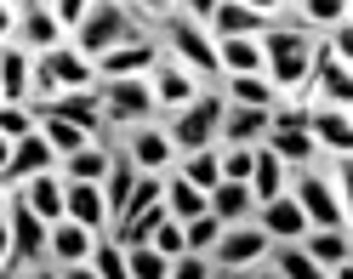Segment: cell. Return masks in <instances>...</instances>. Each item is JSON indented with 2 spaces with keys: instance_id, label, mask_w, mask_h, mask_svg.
Segmentation results:
<instances>
[{
  "instance_id": "1",
  "label": "cell",
  "mask_w": 353,
  "mask_h": 279,
  "mask_svg": "<svg viewBox=\"0 0 353 279\" xmlns=\"http://www.w3.org/2000/svg\"><path fill=\"white\" fill-rule=\"evenodd\" d=\"M256 40H262V74H268V85L279 97H296L307 69H314V34L296 23H268Z\"/></svg>"
},
{
  "instance_id": "2",
  "label": "cell",
  "mask_w": 353,
  "mask_h": 279,
  "mask_svg": "<svg viewBox=\"0 0 353 279\" xmlns=\"http://www.w3.org/2000/svg\"><path fill=\"white\" fill-rule=\"evenodd\" d=\"M143 34H154V29L125 6V0H92V12H85V23L69 34V46L80 57H103V52L125 46V40H143Z\"/></svg>"
},
{
  "instance_id": "3",
  "label": "cell",
  "mask_w": 353,
  "mask_h": 279,
  "mask_svg": "<svg viewBox=\"0 0 353 279\" xmlns=\"http://www.w3.org/2000/svg\"><path fill=\"white\" fill-rule=\"evenodd\" d=\"M154 40H160V57L183 63L188 74H200L205 85H216V40L205 23H194L183 12H165L160 23H154Z\"/></svg>"
},
{
  "instance_id": "4",
  "label": "cell",
  "mask_w": 353,
  "mask_h": 279,
  "mask_svg": "<svg viewBox=\"0 0 353 279\" xmlns=\"http://www.w3.org/2000/svg\"><path fill=\"white\" fill-rule=\"evenodd\" d=\"M223 109H228V97L216 92V85H205V92L194 97L188 109H171V120H160L165 137H171V148H176V154L216 148V120H223Z\"/></svg>"
},
{
  "instance_id": "5",
  "label": "cell",
  "mask_w": 353,
  "mask_h": 279,
  "mask_svg": "<svg viewBox=\"0 0 353 279\" xmlns=\"http://www.w3.org/2000/svg\"><path fill=\"white\" fill-rule=\"evenodd\" d=\"M285 194L302 205L307 228H347V200L330 188V177H325V165H319V160H314V165H302V171H291Z\"/></svg>"
},
{
  "instance_id": "6",
  "label": "cell",
  "mask_w": 353,
  "mask_h": 279,
  "mask_svg": "<svg viewBox=\"0 0 353 279\" xmlns=\"http://www.w3.org/2000/svg\"><path fill=\"white\" fill-rule=\"evenodd\" d=\"M92 85H97L92 57H80L69 40H57L52 52L34 57V103H46V97H57V92H92Z\"/></svg>"
},
{
  "instance_id": "7",
  "label": "cell",
  "mask_w": 353,
  "mask_h": 279,
  "mask_svg": "<svg viewBox=\"0 0 353 279\" xmlns=\"http://www.w3.org/2000/svg\"><path fill=\"white\" fill-rule=\"evenodd\" d=\"M97 103H103V132H131L143 120H160L154 109V92H148V74L137 80H97Z\"/></svg>"
},
{
  "instance_id": "8",
  "label": "cell",
  "mask_w": 353,
  "mask_h": 279,
  "mask_svg": "<svg viewBox=\"0 0 353 279\" xmlns=\"http://www.w3.org/2000/svg\"><path fill=\"white\" fill-rule=\"evenodd\" d=\"M307 109H353V63L342 57H325L314 46V69H307L302 92H296Z\"/></svg>"
},
{
  "instance_id": "9",
  "label": "cell",
  "mask_w": 353,
  "mask_h": 279,
  "mask_svg": "<svg viewBox=\"0 0 353 279\" xmlns=\"http://www.w3.org/2000/svg\"><path fill=\"white\" fill-rule=\"evenodd\" d=\"M268 251H274V240L256 223H234V228H223V240L211 245V268L216 273H251V268L268 262Z\"/></svg>"
},
{
  "instance_id": "10",
  "label": "cell",
  "mask_w": 353,
  "mask_h": 279,
  "mask_svg": "<svg viewBox=\"0 0 353 279\" xmlns=\"http://www.w3.org/2000/svg\"><path fill=\"white\" fill-rule=\"evenodd\" d=\"M108 143H114L137 171H171L176 165V148H171V137H165L160 120H143V125H131V132L108 137Z\"/></svg>"
},
{
  "instance_id": "11",
  "label": "cell",
  "mask_w": 353,
  "mask_h": 279,
  "mask_svg": "<svg viewBox=\"0 0 353 279\" xmlns=\"http://www.w3.org/2000/svg\"><path fill=\"white\" fill-rule=\"evenodd\" d=\"M6 228H12V262H6V279L17 268H34V262H46V223L34 217V211L23 200H6Z\"/></svg>"
},
{
  "instance_id": "12",
  "label": "cell",
  "mask_w": 353,
  "mask_h": 279,
  "mask_svg": "<svg viewBox=\"0 0 353 279\" xmlns=\"http://www.w3.org/2000/svg\"><path fill=\"white\" fill-rule=\"evenodd\" d=\"M148 92H154V109H160V114H171V109H188V103L205 92V80H200V74H188L183 63L160 57V63L148 69Z\"/></svg>"
},
{
  "instance_id": "13",
  "label": "cell",
  "mask_w": 353,
  "mask_h": 279,
  "mask_svg": "<svg viewBox=\"0 0 353 279\" xmlns=\"http://www.w3.org/2000/svg\"><path fill=\"white\" fill-rule=\"evenodd\" d=\"M34 114H57V120H69V125H80L92 143H108V132H103V103H97V85L92 92H57V97H46V103H34Z\"/></svg>"
},
{
  "instance_id": "14",
  "label": "cell",
  "mask_w": 353,
  "mask_h": 279,
  "mask_svg": "<svg viewBox=\"0 0 353 279\" xmlns=\"http://www.w3.org/2000/svg\"><path fill=\"white\" fill-rule=\"evenodd\" d=\"M154 63H160V40L143 34V40H125V46L92 57V69H97V80H137V74L154 69Z\"/></svg>"
},
{
  "instance_id": "15",
  "label": "cell",
  "mask_w": 353,
  "mask_h": 279,
  "mask_svg": "<svg viewBox=\"0 0 353 279\" xmlns=\"http://www.w3.org/2000/svg\"><path fill=\"white\" fill-rule=\"evenodd\" d=\"M57 40H69L57 29V17H52V6L46 0H29V6H17V23H12V46H23V52H52Z\"/></svg>"
},
{
  "instance_id": "16",
  "label": "cell",
  "mask_w": 353,
  "mask_h": 279,
  "mask_svg": "<svg viewBox=\"0 0 353 279\" xmlns=\"http://www.w3.org/2000/svg\"><path fill=\"white\" fill-rule=\"evenodd\" d=\"M40 171H57V154H52V143L40 137V125H34L29 137L12 143V160H6V171H0V183H6V188H23L29 177H40Z\"/></svg>"
},
{
  "instance_id": "17",
  "label": "cell",
  "mask_w": 353,
  "mask_h": 279,
  "mask_svg": "<svg viewBox=\"0 0 353 279\" xmlns=\"http://www.w3.org/2000/svg\"><path fill=\"white\" fill-rule=\"evenodd\" d=\"M63 217L92 228V234H108L114 228V217H108V200L97 183H63Z\"/></svg>"
},
{
  "instance_id": "18",
  "label": "cell",
  "mask_w": 353,
  "mask_h": 279,
  "mask_svg": "<svg viewBox=\"0 0 353 279\" xmlns=\"http://www.w3.org/2000/svg\"><path fill=\"white\" fill-rule=\"evenodd\" d=\"M251 223H256L262 234H268L274 245H291V240H302V234H307V217H302V205H296L291 194H274V200H262Z\"/></svg>"
},
{
  "instance_id": "19",
  "label": "cell",
  "mask_w": 353,
  "mask_h": 279,
  "mask_svg": "<svg viewBox=\"0 0 353 279\" xmlns=\"http://www.w3.org/2000/svg\"><path fill=\"white\" fill-rule=\"evenodd\" d=\"M103 240V234H92V228H80V223H52L46 228V262L52 268H74V262H85V256H92V245Z\"/></svg>"
},
{
  "instance_id": "20",
  "label": "cell",
  "mask_w": 353,
  "mask_h": 279,
  "mask_svg": "<svg viewBox=\"0 0 353 279\" xmlns=\"http://www.w3.org/2000/svg\"><path fill=\"white\" fill-rule=\"evenodd\" d=\"M307 137L319 154H353V109H307Z\"/></svg>"
},
{
  "instance_id": "21",
  "label": "cell",
  "mask_w": 353,
  "mask_h": 279,
  "mask_svg": "<svg viewBox=\"0 0 353 279\" xmlns=\"http://www.w3.org/2000/svg\"><path fill=\"white\" fill-rule=\"evenodd\" d=\"M0 103H34V52L0 46Z\"/></svg>"
},
{
  "instance_id": "22",
  "label": "cell",
  "mask_w": 353,
  "mask_h": 279,
  "mask_svg": "<svg viewBox=\"0 0 353 279\" xmlns=\"http://www.w3.org/2000/svg\"><path fill=\"white\" fill-rule=\"evenodd\" d=\"M268 137V109H245V103H228L223 120H216V143H239V148H256Z\"/></svg>"
},
{
  "instance_id": "23",
  "label": "cell",
  "mask_w": 353,
  "mask_h": 279,
  "mask_svg": "<svg viewBox=\"0 0 353 279\" xmlns=\"http://www.w3.org/2000/svg\"><path fill=\"white\" fill-rule=\"evenodd\" d=\"M325 273H336V268H353V240H347V228H307L302 240H296Z\"/></svg>"
},
{
  "instance_id": "24",
  "label": "cell",
  "mask_w": 353,
  "mask_h": 279,
  "mask_svg": "<svg viewBox=\"0 0 353 279\" xmlns=\"http://www.w3.org/2000/svg\"><path fill=\"white\" fill-rule=\"evenodd\" d=\"M108 160H114V143H85V148H74V154L57 160V177H63V183H97V188H103Z\"/></svg>"
},
{
  "instance_id": "25",
  "label": "cell",
  "mask_w": 353,
  "mask_h": 279,
  "mask_svg": "<svg viewBox=\"0 0 353 279\" xmlns=\"http://www.w3.org/2000/svg\"><path fill=\"white\" fill-rule=\"evenodd\" d=\"M12 194L23 200V205H29L46 228H52V223H63V177H57V171H40V177H29L23 188H12Z\"/></svg>"
},
{
  "instance_id": "26",
  "label": "cell",
  "mask_w": 353,
  "mask_h": 279,
  "mask_svg": "<svg viewBox=\"0 0 353 279\" xmlns=\"http://www.w3.org/2000/svg\"><path fill=\"white\" fill-rule=\"evenodd\" d=\"M205 211L223 228H234V223H251L256 217V200H251L245 183H216V188H205Z\"/></svg>"
},
{
  "instance_id": "27",
  "label": "cell",
  "mask_w": 353,
  "mask_h": 279,
  "mask_svg": "<svg viewBox=\"0 0 353 279\" xmlns=\"http://www.w3.org/2000/svg\"><path fill=\"white\" fill-rule=\"evenodd\" d=\"M285 12H291L296 29L325 34V29H336V23H347V17H353V0H291Z\"/></svg>"
},
{
  "instance_id": "28",
  "label": "cell",
  "mask_w": 353,
  "mask_h": 279,
  "mask_svg": "<svg viewBox=\"0 0 353 279\" xmlns=\"http://www.w3.org/2000/svg\"><path fill=\"white\" fill-rule=\"evenodd\" d=\"M223 74H262V40L256 34L216 40V80H223Z\"/></svg>"
},
{
  "instance_id": "29",
  "label": "cell",
  "mask_w": 353,
  "mask_h": 279,
  "mask_svg": "<svg viewBox=\"0 0 353 279\" xmlns=\"http://www.w3.org/2000/svg\"><path fill=\"white\" fill-rule=\"evenodd\" d=\"M274 17H262V12H251V6H239V0H216V12L205 17V29H211V40H228V34H262Z\"/></svg>"
},
{
  "instance_id": "30",
  "label": "cell",
  "mask_w": 353,
  "mask_h": 279,
  "mask_svg": "<svg viewBox=\"0 0 353 279\" xmlns=\"http://www.w3.org/2000/svg\"><path fill=\"white\" fill-rule=\"evenodd\" d=\"M285 183H291V171H285L268 148L256 143V154H251V177H245V188H251V200L262 205V200H274V194H285Z\"/></svg>"
},
{
  "instance_id": "31",
  "label": "cell",
  "mask_w": 353,
  "mask_h": 279,
  "mask_svg": "<svg viewBox=\"0 0 353 279\" xmlns=\"http://www.w3.org/2000/svg\"><path fill=\"white\" fill-rule=\"evenodd\" d=\"M262 148H268L285 171H302V165L319 160V148H314V137H307V132H268V137H262Z\"/></svg>"
},
{
  "instance_id": "32",
  "label": "cell",
  "mask_w": 353,
  "mask_h": 279,
  "mask_svg": "<svg viewBox=\"0 0 353 279\" xmlns=\"http://www.w3.org/2000/svg\"><path fill=\"white\" fill-rule=\"evenodd\" d=\"M216 92H223L228 103H245V109H274V97H279L268 85V74H223Z\"/></svg>"
},
{
  "instance_id": "33",
  "label": "cell",
  "mask_w": 353,
  "mask_h": 279,
  "mask_svg": "<svg viewBox=\"0 0 353 279\" xmlns=\"http://www.w3.org/2000/svg\"><path fill=\"white\" fill-rule=\"evenodd\" d=\"M268 273H274V279H330V273H325V268H319V262H314V256H307L296 240L268 251Z\"/></svg>"
},
{
  "instance_id": "34",
  "label": "cell",
  "mask_w": 353,
  "mask_h": 279,
  "mask_svg": "<svg viewBox=\"0 0 353 279\" xmlns=\"http://www.w3.org/2000/svg\"><path fill=\"white\" fill-rule=\"evenodd\" d=\"M165 211H171V223L205 217V188H194V183L176 177V171H165Z\"/></svg>"
},
{
  "instance_id": "35",
  "label": "cell",
  "mask_w": 353,
  "mask_h": 279,
  "mask_svg": "<svg viewBox=\"0 0 353 279\" xmlns=\"http://www.w3.org/2000/svg\"><path fill=\"white\" fill-rule=\"evenodd\" d=\"M176 177L194 183V188H216L223 183V165H216V148H194V154H176Z\"/></svg>"
},
{
  "instance_id": "36",
  "label": "cell",
  "mask_w": 353,
  "mask_h": 279,
  "mask_svg": "<svg viewBox=\"0 0 353 279\" xmlns=\"http://www.w3.org/2000/svg\"><path fill=\"white\" fill-rule=\"evenodd\" d=\"M131 183H137V165H131L120 148H114V160H108V177H103V200H108V217H120L125 200H131Z\"/></svg>"
},
{
  "instance_id": "37",
  "label": "cell",
  "mask_w": 353,
  "mask_h": 279,
  "mask_svg": "<svg viewBox=\"0 0 353 279\" xmlns=\"http://www.w3.org/2000/svg\"><path fill=\"white\" fill-rule=\"evenodd\" d=\"M34 120H40V137L52 143V154H57V160H63V154H74V148H85V143H92V137L80 132V125H69V120H57V114H34Z\"/></svg>"
},
{
  "instance_id": "38",
  "label": "cell",
  "mask_w": 353,
  "mask_h": 279,
  "mask_svg": "<svg viewBox=\"0 0 353 279\" xmlns=\"http://www.w3.org/2000/svg\"><path fill=\"white\" fill-rule=\"evenodd\" d=\"M171 256H160L154 245H125V279H165Z\"/></svg>"
},
{
  "instance_id": "39",
  "label": "cell",
  "mask_w": 353,
  "mask_h": 279,
  "mask_svg": "<svg viewBox=\"0 0 353 279\" xmlns=\"http://www.w3.org/2000/svg\"><path fill=\"white\" fill-rule=\"evenodd\" d=\"M85 262H92V273H97V279H125V245L103 234V240L92 245V256H85Z\"/></svg>"
},
{
  "instance_id": "40",
  "label": "cell",
  "mask_w": 353,
  "mask_h": 279,
  "mask_svg": "<svg viewBox=\"0 0 353 279\" xmlns=\"http://www.w3.org/2000/svg\"><path fill=\"white\" fill-rule=\"evenodd\" d=\"M268 132H307V103H302V97H274Z\"/></svg>"
},
{
  "instance_id": "41",
  "label": "cell",
  "mask_w": 353,
  "mask_h": 279,
  "mask_svg": "<svg viewBox=\"0 0 353 279\" xmlns=\"http://www.w3.org/2000/svg\"><path fill=\"white\" fill-rule=\"evenodd\" d=\"M216 240H223V223H216L211 211H205V217H194V223H183V251L211 256V245H216Z\"/></svg>"
},
{
  "instance_id": "42",
  "label": "cell",
  "mask_w": 353,
  "mask_h": 279,
  "mask_svg": "<svg viewBox=\"0 0 353 279\" xmlns=\"http://www.w3.org/2000/svg\"><path fill=\"white\" fill-rule=\"evenodd\" d=\"M34 103H0V137L6 143H17V137H29L34 132Z\"/></svg>"
},
{
  "instance_id": "43",
  "label": "cell",
  "mask_w": 353,
  "mask_h": 279,
  "mask_svg": "<svg viewBox=\"0 0 353 279\" xmlns=\"http://www.w3.org/2000/svg\"><path fill=\"white\" fill-rule=\"evenodd\" d=\"M165 279H216V268H211V256L183 251V256H171V273Z\"/></svg>"
},
{
  "instance_id": "44",
  "label": "cell",
  "mask_w": 353,
  "mask_h": 279,
  "mask_svg": "<svg viewBox=\"0 0 353 279\" xmlns=\"http://www.w3.org/2000/svg\"><path fill=\"white\" fill-rule=\"evenodd\" d=\"M46 6H52V17H57V29L74 34V29L85 23V12H92V0H46Z\"/></svg>"
},
{
  "instance_id": "45",
  "label": "cell",
  "mask_w": 353,
  "mask_h": 279,
  "mask_svg": "<svg viewBox=\"0 0 353 279\" xmlns=\"http://www.w3.org/2000/svg\"><path fill=\"white\" fill-rule=\"evenodd\" d=\"M154 251H160V256H183V223H160V228H154V240H148Z\"/></svg>"
},
{
  "instance_id": "46",
  "label": "cell",
  "mask_w": 353,
  "mask_h": 279,
  "mask_svg": "<svg viewBox=\"0 0 353 279\" xmlns=\"http://www.w3.org/2000/svg\"><path fill=\"white\" fill-rule=\"evenodd\" d=\"M125 6H131V12H137V17H143V23H160V17H165V12H176V0H125Z\"/></svg>"
},
{
  "instance_id": "47",
  "label": "cell",
  "mask_w": 353,
  "mask_h": 279,
  "mask_svg": "<svg viewBox=\"0 0 353 279\" xmlns=\"http://www.w3.org/2000/svg\"><path fill=\"white\" fill-rule=\"evenodd\" d=\"M176 12H183V17H194V23H205V17L216 12V0H176Z\"/></svg>"
},
{
  "instance_id": "48",
  "label": "cell",
  "mask_w": 353,
  "mask_h": 279,
  "mask_svg": "<svg viewBox=\"0 0 353 279\" xmlns=\"http://www.w3.org/2000/svg\"><path fill=\"white\" fill-rule=\"evenodd\" d=\"M239 6H251V12H262V17H274V23H279V12L291 6V0H239Z\"/></svg>"
},
{
  "instance_id": "49",
  "label": "cell",
  "mask_w": 353,
  "mask_h": 279,
  "mask_svg": "<svg viewBox=\"0 0 353 279\" xmlns=\"http://www.w3.org/2000/svg\"><path fill=\"white\" fill-rule=\"evenodd\" d=\"M6 262H12V228H6V217H0V279H6Z\"/></svg>"
},
{
  "instance_id": "50",
  "label": "cell",
  "mask_w": 353,
  "mask_h": 279,
  "mask_svg": "<svg viewBox=\"0 0 353 279\" xmlns=\"http://www.w3.org/2000/svg\"><path fill=\"white\" fill-rule=\"evenodd\" d=\"M12 279H57V268L52 262H34V268H17Z\"/></svg>"
},
{
  "instance_id": "51",
  "label": "cell",
  "mask_w": 353,
  "mask_h": 279,
  "mask_svg": "<svg viewBox=\"0 0 353 279\" xmlns=\"http://www.w3.org/2000/svg\"><path fill=\"white\" fill-rule=\"evenodd\" d=\"M12 23H17V12L6 6V0H0V46H6V40H12Z\"/></svg>"
},
{
  "instance_id": "52",
  "label": "cell",
  "mask_w": 353,
  "mask_h": 279,
  "mask_svg": "<svg viewBox=\"0 0 353 279\" xmlns=\"http://www.w3.org/2000/svg\"><path fill=\"white\" fill-rule=\"evenodd\" d=\"M57 279H97L92 262H74V268H57Z\"/></svg>"
},
{
  "instance_id": "53",
  "label": "cell",
  "mask_w": 353,
  "mask_h": 279,
  "mask_svg": "<svg viewBox=\"0 0 353 279\" xmlns=\"http://www.w3.org/2000/svg\"><path fill=\"white\" fill-rule=\"evenodd\" d=\"M216 279H274V273H256L251 268V273H216Z\"/></svg>"
},
{
  "instance_id": "54",
  "label": "cell",
  "mask_w": 353,
  "mask_h": 279,
  "mask_svg": "<svg viewBox=\"0 0 353 279\" xmlns=\"http://www.w3.org/2000/svg\"><path fill=\"white\" fill-rule=\"evenodd\" d=\"M6 160H12V143H6V137H0V171H6Z\"/></svg>"
},
{
  "instance_id": "55",
  "label": "cell",
  "mask_w": 353,
  "mask_h": 279,
  "mask_svg": "<svg viewBox=\"0 0 353 279\" xmlns=\"http://www.w3.org/2000/svg\"><path fill=\"white\" fill-rule=\"evenodd\" d=\"M6 200H12V188H6V183H0V217H6Z\"/></svg>"
},
{
  "instance_id": "56",
  "label": "cell",
  "mask_w": 353,
  "mask_h": 279,
  "mask_svg": "<svg viewBox=\"0 0 353 279\" xmlns=\"http://www.w3.org/2000/svg\"><path fill=\"white\" fill-rule=\"evenodd\" d=\"M6 6H12V12H17V6H29V0H6Z\"/></svg>"
}]
</instances>
